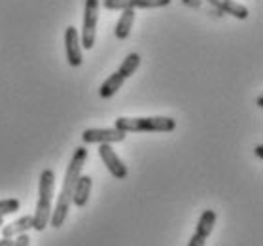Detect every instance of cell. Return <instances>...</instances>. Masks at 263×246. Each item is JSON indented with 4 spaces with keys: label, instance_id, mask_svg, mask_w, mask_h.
Segmentation results:
<instances>
[{
    "label": "cell",
    "instance_id": "1",
    "mask_svg": "<svg viewBox=\"0 0 263 246\" xmlns=\"http://www.w3.org/2000/svg\"><path fill=\"white\" fill-rule=\"evenodd\" d=\"M85 161H87V150L85 146H78L74 154H72V159L66 167L65 180H63V187L59 192V197H57V206L55 210H51V228L59 229L63 223H65L66 216H68V210L72 206V195H74V187H76V180L82 174V168H84Z\"/></svg>",
    "mask_w": 263,
    "mask_h": 246
},
{
    "label": "cell",
    "instance_id": "2",
    "mask_svg": "<svg viewBox=\"0 0 263 246\" xmlns=\"http://www.w3.org/2000/svg\"><path fill=\"white\" fill-rule=\"evenodd\" d=\"M55 193V173L51 168H44L40 173V187H38V203L32 214V229L44 231L51 220V201Z\"/></svg>",
    "mask_w": 263,
    "mask_h": 246
},
{
    "label": "cell",
    "instance_id": "3",
    "mask_svg": "<svg viewBox=\"0 0 263 246\" xmlns=\"http://www.w3.org/2000/svg\"><path fill=\"white\" fill-rule=\"evenodd\" d=\"M114 127L123 133H173L176 129V121L167 116L154 118H118Z\"/></svg>",
    "mask_w": 263,
    "mask_h": 246
},
{
    "label": "cell",
    "instance_id": "4",
    "mask_svg": "<svg viewBox=\"0 0 263 246\" xmlns=\"http://www.w3.org/2000/svg\"><path fill=\"white\" fill-rule=\"evenodd\" d=\"M99 8H101V0H85L84 29H82V34H80L82 48L84 49H91L95 46L97 25H99Z\"/></svg>",
    "mask_w": 263,
    "mask_h": 246
},
{
    "label": "cell",
    "instance_id": "5",
    "mask_svg": "<svg viewBox=\"0 0 263 246\" xmlns=\"http://www.w3.org/2000/svg\"><path fill=\"white\" fill-rule=\"evenodd\" d=\"M216 220H218V214L216 210L206 209L201 214L197 222V228H195V233L192 235V239L187 242V246H206V240L212 235V229L216 225Z\"/></svg>",
    "mask_w": 263,
    "mask_h": 246
},
{
    "label": "cell",
    "instance_id": "6",
    "mask_svg": "<svg viewBox=\"0 0 263 246\" xmlns=\"http://www.w3.org/2000/svg\"><path fill=\"white\" fill-rule=\"evenodd\" d=\"M171 4V0H102L101 6L104 10H154V8H165Z\"/></svg>",
    "mask_w": 263,
    "mask_h": 246
},
{
    "label": "cell",
    "instance_id": "7",
    "mask_svg": "<svg viewBox=\"0 0 263 246\" xmlns=\"http://www.w3.org/2000/svg\"><path fill=\"white\" fill-rule=\"evenodd\" d=\"M65 49H66V61L70 66H80L84 63V48H82V40H80V32L76 27H66L65 29Z\"/></svg>",
    "mask_w": 263,
    "mask_h": 246
},
{
    "label": "cell",
    "instance_id": "8",
    "mask_svg": "<svg viewBox=\"0 0 263 246\" xmlns=\"http://www.w3.org/2000/svg\"><path fill=\"white\" fill-rule=\"evenodd\" d=\"M99 156H101L102 163H104V167L108 168V173L112 174L114 178H118V180H125L127 178V167L125 163L121 161L120 156L116 154V150L112 148V144H101V148H99Z\"/></svg>",
    "mask_w": 263,
    "mask_h": 246
},
{
    "label": "cell",
    "instance_id": "9",
    "mask_svg": "<svg viewBox=\"0 0 263 246\" xmlns=\"http://www.w3.org/2000/svg\"><path fill=\"white\" fill-rule=\"evenodd\" d=\"M127 137V133L120 131V129H85L82 135V140L85 144H114V142H123Z\"/></svg>",
    "mask_w": 263,
    "mask_h": 246
},
{
    "label": "cell",
    "instance_id": "10",
    "mask_svg": "<svg viewBox=\"0 0 263 246\" xmlns=\"http://www.w3.org/2000/svg\"><path fill=\"white\" fill-rule=\"evenodd\" d=\"M91 187H93V180L87 174H80L78 180H76V187H74V195H72V204L84 209L91 195Z\"/></svg>",
    "mask_w": 263,
    "mask_h": 246
},
{
    "label": "cell",
    "instance_id": "11",
    "mask_svg": "<svg viewBox=\"0 0 263 246\" xmlns=\"http://www.w3.org/2000/svg\"><path fill=\"white\" fill-rule=\"evenodd\" d=\"M212 6H216V10L220 13H228V15H233L237 19H242L245 21L248 17V8L242 6L237 0H209Z\"/></svg>",
    "mask_w": 263,
    "mask_h": 246
},
{
    "label": "cell",
    "instance_id": "12",
    "mask_svg": "<svg viewBox=\"0 0 263 246\" xmlns=\"http://www.w3.org/2000/svg\"><path fill=\"white\" fill-rule=\"evenodd\" d=\"M2 237L8 239H15L17 235L27 233L29 229H32V214H25V216L17 218L15 222H10L6 225H2Z\"/></svg>",
    "mask_w": 263,
    "mask_h": 246
},
{
    "label": "cell",
    "instance_id": "13",
    "mask_svg": "<svg viewBox=\"0 0 263 246\" xmlns=\"http://www.w3.org/2000/svg\"><path fill=\"white\" fill-rule=\"evenodd\" d=\"M135 17H137V10H121V15L116 23V38L120 40H127L129 34L133 30V23H135Z\"/></svg>",
    "mask_w": 263,
    "mask_h": 246
},
{
    "label": "cell",
    "instance_id": "14",
    "mask_svg": "<svg viewBox=\"0 0 263 246\" xmlns=\"http://www.w3.org/2000/svg\"><path fill=\"white\" fill-rule=\"evenodd\" d=\"M123 82H125V78H123V76H120L118 72L110 74V76L102 82L101 89H99V95H101L102 99H110V97H114L116 93L121 89Z\"/></svg>",
    "mask_w": 263,
    "mask_h": 246
},
{
    "label": "cell",
    "instance_id": "15",
    "mask_svg": "<svg viewBox=\"0 0 263 246\" xmlns=\"http://www.w3.org/2000/svg\"><path fill=\"white\" fill-rule=\"evenodd\" d=\"M138 66H140V55H138V53H129L125 59L121 61L120 68H118V74L127 80V78H131L133 74L137 72Z\"/></svg>",
    "mask_w": 263,
    "mask_h": 246
},
{
    "label": "cell",
    "instance_id": "16",
    "mask_svg": "<svg viewBox=\"0 0 263 246\" xmlns=\"http://www.w3.org/2000/svg\"><path fill=\"white\" fill-rule=\"evenodd\" d=\"M19 206H21L19 199H2L0 201V218L10 216L13 212H17Z\"/></svg>",
    "mask_w": 263,
    "mask_h": 246
},
{
    "label": "cell",
    "instance_id": "17",
    "mask_svg": "<svg viewBox=\"0 0 263 246\" xmlns=\"http://www.w3.org/2000/svg\"><path fill=\"white\" fill-rule=\"evenodd\" d=\"M13 246H30V237L27 233L17 235L15 240H13Z\"/></svg>",
    "mask_w": 263,
    "mask_h": 246
},
{
    "label": "cell",
    "instance_id": "18",
    "mask_svg": "<svg viewBox=\"0 0 263 246\" xmlns=\"http://www.w3.org/2000/svg\"><path fill=\"white\" fill-rule=\"evenodd\" d=\"M0 246H13V239H8V237H2V239H0Z\"/></svg>",
    "mask_w": 263,
    "mask_h": 246
},
{
    "label": "cell",
    "instance_id": "19",
    "mask_svg": "<svg viewBox=\"0 0 263 246\" xmlns=\"http://www.w3.org/2000/svg\"><path fill=\"white\" fill-rule=\"evenodd\" d=\"M254 154H256V157H259V159H261V157H263V146H261V144L256 146V150H254Z\"/></svg>",
    "mask_w": 263,
    "mask_h": 246
},
{
    "label": "cell",
    "instance_id": "20",
    "mask_svg": "<svg viewBox=\"0 0 263 246\" xmlns=\"http://www.w3.org/2000/svg\"><path fill=\"white\" fill-rule=\"evenodd\" d=\"M257 106H259V108H261V106H263V97L261 95H259V97H257Z\"/></svg>",
    "mask_w": 263,
    "mask_h": 246
},
{
    "label": "cell",
    "instance_id": "21",
    "mask_svg": "<svg viewBox=\"0 0 263 246\" xmlns=\"http://www.w3.org/2000/svg\"><path fill=\"white\" fill-rule=\"evenodd\" d=\"M2 225H4V218H0V228H2Z\"/></svg>",
    "mask_w": 263,
    "mask_h": 246
}]
</instances>
